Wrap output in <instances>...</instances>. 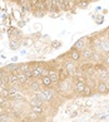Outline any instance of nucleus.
<instances>
[{
    "mask_svg": "<svg viewBox=\"0 0 109 122\" xmlns=\"http://www.w3.org/2000/svg\"><path fill=\"white\" fill-rule=\"evenodd\" d=\"M93 54H94V49L92 47H87V46H85L83 48V52L80 53V56L83 57L84 59H87V61H92Z\"/></svg>",
    "mask_w": 109,
    "mask_h": 122,
    "instance_id": "nucleus-1",
    "label": "nucleus"
},
{
    "mask_svg": "<svg viewBox=\"0 0 109 122\" xmlns=\"http://www.w3.org/2000/svg\"><path fill=\"white\" fill-rule=\"evenodd\" d=\"M16 76H18V82H19V84H26V83H30V78H28V77L25 76L24 72H21V71H20Z\"/></svg>",
    "mask_w": 109,
    "mask_h": 122,
    "instance_id": "nucleus-2",
    "label": "nucleus"
},
{
    "mask_svg": "<svg viewBox=\"0 0 109 122\" xmlns=\"http://www.w3.org/2000/svg\"><path fill=\"white\" fill-rule=\"evenodd\" d=\"M95 88H97L98 93H100V94H105V93H108V88H107L105 82H99L97 86H95Z\"/></svg>",
    "mask_w": 109,
    "mask_h": 122,
    "instance_id": "nucleus-3",
    "label": "nucleus"
},
{
    "mask_svg": "<svg viewBox=\"0 0 109 122\" xmlns=\"http://www.w3.org/2000/svg\"><path fill=\"white\" fill-rule=\"evenodd\" d=\"M69 57H70V59L73 61V62H78V61H80V52L78 51V49H73V51L69 53Z\"/></svg>",
    "mask_w": 109,
    "mask_h": 122,
    "instance_id": "nucleus-4",
    "label": "nucleus"
},
{
    "mask_svg": "<svg viewBox=\"0 0 109 122\" xmlns=\"http://www.w3.org/2000/svg\"><path fill=\"white\" fill-rule=\"evenodd\" d=\"M49 77H50V79H52L53 83H58L59 81H60L59 73H58V72H55V71H50V72H49Z\"/></svg>",
    "mask_w": 109,
    "mask_h": 122,
    "instance_id": "nucleus-5",
    "label": "nucleus"
},
{
    "mask_svg": "<svg viewBox=\"0 0 109 122\" xmlns=\"http://www.w3.org/2000/svg\"><path fill=\"white\" fill-rule=\"evenodd\" d=\"M44 94V102H49L53 98V92L52 89H42Z\"/></svg>",
    "mask_w": 109,
    "mask_h": 122,
    "instance_id": "nucleus-6",
    "label": "nucleus"
},
{
    "mask_svg": "<svg viewBox=\"0 0 109 122\" xmlns=\"http://www.w3.org/2000/svg\"><path fill=\"white\" fill-rule=\"evenodd\" d=\"M42 83L44 86H47V87H50V86L53 84V82H52V79H50L49 76H43L42 77Z\"/></svg>",
    "mask_w": 109,
    "mask_h": 122,
    "instance_id": "nucleus-7",
    "label": "nucleus"
},
{
    "mask_svg": "<svg viewBox=\"0 0 109 122\" xmlns=\"http://www.w3.org/2000/svg\"><path fill=\"white\" fill-rule=\"evenodd\" d=\"M84 88H85V83L84 82H78V81H76V83H75V91L81 94V92H83Z\"/></svg>",
    "mask_w": 109,
    "mask_h": 122,
    "instance_id": "nucleus-8",
    "label": "nucleus"
},
{
    "mask_svg": "<svg viewBox=\"0 0 109 122\" xmlns=\"http://www.w3.org/2000/svg\"><path fill=\"white\" fill-rule=\"evenodd\" d=\"M42 72H43V67L40 66H36L33 68V77H40L42 76Z\"/></svg>",
    "mask_w": 109,
    "mask_h": 122,
    "instance_id": "nucleus-9",
    "label": "nucleus"
},
{
    "mask_svg": "<svg viewBox=\"0 0 109 122\" xmlns=\"http://www.w3.org/2000/svg\"><path fill=\"white\" fill-rule=\"evenodd\" d=\"M30 89H31L33 92L42 91V87H40V83H39V82H31V83H30Z\"/></svg>",
    "mask_w": 109,
    "mask_h": 122,
    "instance_id": "nucleus-10",
    "label": "nucleus"
},
{
    "mask_svg": "<svg viewBox=\"0 0 109 122\" xmlns=\"http://www.w3.org/2000/svg\"><path fill=\"white\" fill-rule=\"evenodd\" d=\"M84 47H85V39H79L78 42L75 43V46H74V48L78 49V51L79 49H83Z\"/></svg>",
    "mask_w": 109,
    "mask_h": 122,
    "instance_id": "nucleus-11",
    "label": "nucleus"
},
{
    "mask_svg": "<svg viewBox=\"0 0 109 122\" xmlns=\"http://www.w3.org/2000/svg\"><path fill=\"white\" fill-rule=\"evenodd\" d=\"M30 105L31 106H43V101L40 98H38V97H34L30 101Z\"/></svg>",
    "mask_w": 109,
    "mask_h": 122,
    "instance_id": "nucleus-12",
    "label": "nucleus"
},
{
    "mask_svg": "<svg viewBox=\"0 0 109 122\" xmlns=\"http://www.w3.org/2000/svg\"><path fill=\"white\" fill-rule=\"evenodd\" d=\"M92 87H88L87 84H85V88L83 89V92H81V96H85V97H88V96H90L92 94Z\"/></svg>",
    "mask_w": 109,
    "mask_h": 122,
    "instance_id": "nucleus-13",
    "label": "nucleus"
},
{
    "mask_svg": "<svg viewBox=\"0 0 109 122\" xmlns=\"http://www.w3.org/2000/svg\"><path fill=\"white\" fill-rule=\"evenodd\" d=\"M68 76H69V73H68L66 68H63V69H60V73H59V77H60V81L65 79Z\"/></svg>",
    "mask_w": 109,
    "mask_h": 122,
    "instance_id": "nucleus-14",
    "label": "nucleus"
},
{
    "mask_svg": "<svg viewBox=\"0 0 109 122\" xmlns=\"http://www.w3.org/2000/svg\"><path fill=\"white\" fill-rule=\"evenodd\" d=\"M8 121H14V120L11 118V116H9L6 113H4V115L0 116V122H8Z\"/></svg>",
    "mask_w": 109,
    "mask_h": 122,
    "instance_id": "nucleus-15",
    "label": "nucleus"
},
{
    "mask_svg": "<svg viewBox=\"0 0 109 122\" xmlns=\"http://www.w3.org/2000/svg\"><path fill=\"white\" fill-rule=\"evenodd\" d=\"M31 111L40 115V113H43V106H33L31 107Z\"/></svg>",
    "mask_w": 109,
    "mask_h": 122,
    "instance_id": "nucleus-16",
    "label": "nucleus"
},
{
    "mask_svg": "<svg viewBox=\"0 0 109 122\" xmlns=\"http://www.w3.org/2000/svg\"><path fill=\"white\" fill-rule=\"evenodd\" d=\"M24 73H25V76L28 77V78H31V77H33V68H31V67H29L26 71H24Z\"/></svg>",
    "mask_w": 109,
    "mask_h": 122,
    "instance_id": "nucleus-17",
    "label": "nucleus"
},
{
    "mask_svg": "<svg viewBox=\"0 0 109 122\" xmlns=\"http://www.w3.org/2000/svg\"><path fill=\"white\" fill-rule=\"evenodd\" d=\"M39 117V113H35V112H33L31 111V113H29V116H28V118H30L31 121H35L36 118Z\"/></svg>",
    "mask_w": 109,
    "mask_h": 122,
    "instance_id": "nucleus-18",
    "label": "nucleus"
},
{
    "mask_svg": "<svg viewBox=\"0 0 109 122\" xmlns=\"http://www.w3.org/2000/svg\"><path fill=\"white\" fill-rule=\"evenodd\" d=\"M9 94H10V93H9V89L8 88H4L3 91L0 92V96H1V97H9Z\"/></svg>",
    "mask_w": 109,
    "mask_h": 122,
    "instance_id": "nucleus-19",
    "label": "nucleus"
},
{
    "mask_svg": "<svg viewBox=\"0 0 109 122\" xmlns=\"http://www.w3.org/2000/svg\"><path fill=\"white\" fill-rule=\"evenodd\" d=\"M13 14H14V16H15V19H16V20H20V18H21V13H20L19 10H15L14 13H13Z\"/></svg>",
    "mask_w": 109,
    "mask_h": 122,
    "instance_id": "nucleus-20",
    "label": "nucleus"
},
{
    "mask_svg": "<svg viewBox=\"0 0 109 122\" xmlns=\"http://www.w3.org/2000/svg\"><path fill=\"white\" fill-rule=\"evenodd\" d=\"M52 47L53 48H59V47H60V42H59V40H53V42H52Z\"/></svg>",
    "mask_w": 109,
    "mask_h": 122,
    "instance_id": "nucleus-21",
    "label": "nucleus"
},
{
    "mask_svg": "<svg viewBox=\"0 0 109 122\" xmlns=\"http://www.w3.org/2000/svg\"><path fill=\"white\" fill-rule=\"evenodd\" d=\"M29 64H20V67H19V68H20V71L21 72H24V71H26V69H28L29 68Z\"/></svg>",
    "mask_w": 109,
    "mask_h": 122,
    "instance_id": "nucleus-22",
    "label": "nucleus"
},
{
    "mask_svg": "<svg viewBox=\"0 0 109 122\" xmlns=\"http://www.w3.org/2000/svg\"><path fill=\"white\" fill-rule=\"evenodd\" d=\"M5 8H6L5 1H4V0H0V9H1V10H5Z\"/></svg>",
    "mask_w": 109,
    "mask_h": 122,
    "instance_id": "nucleus-23",
    "label": "nucleus"
},
{
    "mask_svg": "<svg viewBox=\"0 0 109 122\" xmlns=\"http://www.w3.org/2000/svg\"><path fill=\"white\" fill-rule=\"evenodd\" d=\"M49 72H50V69H48V68H43L42 77H43V76H49Z\"/></svg>",
    "mask_w": 109,
    "mask_h": 122,
    "instance_id": "nucleus-24",
    "label": "nucleus"
},
{
    "mask_svg": "<svg viewBox=\"0 0 109 122\" xmlns=\"http://www.w3.org/2000/svg\"><path fill=\"white\" fill-rule=\"evenodd\" d=\"M4 113H5V108H4L3 106H0V116L4 115Z\"/></svg>",
    "mask_w": 109,
    "mask_h": 122,
    "instance_id": "nucleus-25",
    "label": "nucleus"
},
{
    "mask_svg": "<svg viewBox=\"0 0 109 122\" xmlns=\"http://www.w3.org/2000/svg\"><path fill=\"white\" fill-rule=\"evenodd\" d=\"M105 63L109 66V53H107V56H105Z\"/></svg>",
    "mask_w": 109,
    "mask_h": 122,
    "instance_id": "nucleus-26",
    "label": "nucleus"
},
{
    "mask_svg": "<svg viewBox=\"0 0 109 122\" xmlns=\"http://www.w3.org/2000/svg\"><path fill=\"white\" fill-rule=\"evenodd\" d=\"M76 115H78V112H76V111H74V112H71V113H70V117L73 118V117H75Z\"/></svg>",
    "mask_w": 109,
    "mask_h": 122,
    "instance_id": "nucleus-27",
    "label": "nucleus"
},
{
    "mask_svg": "<svg viewBox=\"0 0 109 122\" xmlns=\"http://www.w3.org/2000/svg\"><path fill=\"white\" fill-rule=\"evenodd\" d=\"M24 43L26 44V46H31V43H33V42H31V40H25Z\"/></svg>",
    "mask_w": 109,
    "mask_h": 122,
    "instance_id": "nucleus-28",
    "label": "nucleus"
},
{
    "mask_svg": "<svg viewBox=\"0 0 109 122\" xmlns=\"http://www.w3.org/2000/svg\"><path fill=\"white\" fill-rule=\"evenodd\" d=\"M105 84H107V88H108V92H109V81H107V82H105Z\"/></svg>",
    "mask_w": 109,
    "mask_h": 122,
    "instance_id": "nucleus-29",
    "label": "nucleus"
},
{
    "mask_svg": "<svg viewBox=\"0 0 109 122\" xmlns=\"http://www.w3.org/2000/svg\"><path fill=\"white\" fill-rule=\"evenodd\" d=\"M3 76H4V72H3V71H0V78H1Z\"/></svg>",
    "mask_w": 109,
    "mask_h": 122,
    "instance_id": "nucleus-30",
    "label": "nucleus"
},
{
    "mask_svg": "<svg viewBox=\"0 0 109 122\" xmlns=\"http://www.w3.org/2000/svg\"><path fill=\"white\" fill-rule=\"evenodd\" d=\"M107 38H109V28H108V30H107Z\"/></svg>",
    "mask_w": 109,
    "mask_h": 122,
    "instance_id": "nucleus-31",
    "label": "nucleus"
},
{
    "mask_svg": "<svg viewBox=\"0 0 109 122\" xmlns=\"http://www.w3.org/2000/svg\"><path fill=\"white\" fill-rule=\"evenodd\" d=\"M42 1H44V0H42Z\"/></svg>",
    "mask_w": 109,
    "mask_h": 122,
    "instance_id": "nucleus-32",
    "label": "nucleus"
}]
</instances>
